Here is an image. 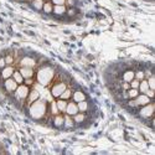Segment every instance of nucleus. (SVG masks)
<instances>
[{"label": "nucleus", "mask_w": 155, "mask_h": 155, "mask_svg": "<svg viewBox=\"0 0 155 155\" xmlns=\"http://www.w3.org/2000/svg\"><path fill=\"white\" fill-rule=\"evenodd\" d=\"M46 103L45 101H35L30 104V113L34 118L36 119H40L45 115V112H46Z\"/></svg>", "instance_id": "f257e3e1"}, {"label": "nucleus", "mask_w": 155, "mask_h": 155, "mask_svg": "<svg viewBox=\"0 0 155 155\" xmlns=\"http://www.w3.org/2000/svg\"><path fill=\"white\" fill-rule=\"evenodd\" d=\"M29 92H30L29 86L21 83V84L18 86L16 91H15L14 93H15V97H16L18 99H20L21 102H24V101H26V98H28V96H29Z\"/></svg>", "instance_id": "f03ea898"}, {"label": "nucleus", "mask_w": 155, "mask_h": 155, "mask_svg": "<svg viewBox=\"0 0 155 155\" xmlns=\"http://www.w3.org/2000/svg\"><path fill=\"white\" fill-rule=\"evenodd\" d=\"M140 115L144 118H153L154 115V104L150 102L145 106H141V109H140Z\"/></svg>", "instance_id": "7ed1b4c3"}, {"label": "nucleus", "mask_w": 155, "mask_h": 155, "mask_svg": "<svg viewBox=\"0 0 155 155\" xmlns=\"http://www.w3.org/2000/svg\"><path fill=\"white\" fill-rule=\"evenodd\" d=\"M66 88H67V83H64V82H58V83H56L52 88H51V93H52L54 97L58 98V97L61 96V93H62Z\"/></svg>", "instance_id": "20e7f679"}, {"label": "nucleus", "mask_w": 155, "mask_h": 155, "mask_svg": "<svg viewBox=\"0 0 155 155\" xmlns=\"http://www.w3.org/2000/svg\"><path fill=\"white\" fill-rule=\"evenodd\" d=\"M18 86H19V84L15 82V80L12 78V77H10V78L5 80V82H4V87H5V89H6V92H9V93H14V92L16 91Z\"/></svg>", "instance_id": "39448f33"}, {"label": "nucleus", "mask_w": 155, "mask_h": 155, "mask_svg": "<svg viewBox=\"0 0 155 155\" xmlns=\"http://www.w3.org/2000/svg\"><path fill=\"white\" fill-rule=\"evenodd\" d=\"M36 66V60L31 56H24L20 61V67H35Z\"/></svg>", "instance_id": "423d86ee"}, {"label": "nucleus", "mask_w": 155, "mask_h": 155, "mask_svg": "<svg viewBox=\"0 0 155 155\" xmlns=\"http://www.w3.org/2000/svg\"><path fill=\"white\" fill-rule=\"evenodd\" d=\"M15 68L12 66H9V64H6V66L4 68H2V72H0V76H2L3 80H8L10 78V77H12V73H14Z\"/></svg>", "instance_id": "0eeeda50"}, {"label": "nucleus", "mask_w": 155, "mask_h": 155, "mask_svg": "<svg viewBox=\"0 0 155 155\" xmlns=\"http://www.w3.org/2000/svg\"><path fill=\"white\" fill-rule=\"evenodd\" d=\"M134 99H135V102H137L138 107L145 106V104H148V103H150V102H151V99H150L147 94H144V93H139V94H138V97H137V98H134Z\"/></svg>", "instance_id": "6e6552de"}, {"label": "nucleus", "mask_w": 155, "mask_h": 155, "mask_svg": "<svg viewBox=\"0 0 155 155\" xmlns=\"http://www.w3.org/2000/svg\"><path fill=\"white\" fill-rule=\"evenodd\" d=\"M80 110H78V107H77V103L76 102H70V103H67V107H66V114H68V115H74L76 113H78Z\"/></svg>", "instance_id": "1a4fd4ad"}, {"label": "nucleus", "mask_w": 155, "mask_h": 155, "mask_svg": "<svg viewBox=\"0 0 155 155\" xmlns=\"http://www.w3.org/2000/svg\"><path fill=\"white\" fill-rule=\"evenodd\" d=\"M20 73L22 74L24 80L25 78H31V77H34V68L32 67H20Z\"/></svg>", "instance_id": "9d476101"}, {"label": "nucleus", "mask_w": 155, "mask_h": 155, "mask_svg": "<svg viewBox=\"0 0 155 155\" xmlns=\"http://www.w3.org/2000/svg\"><path fill=\"white\" fill-rule=\"evenodd\" d=\"M66 11H67L66 5H54V10H52V12H54V14H56V15H58V16H61V15H63V14H66Z\"/></svg>", "instance_id": "9b49d317"}, {"label": "nucleus", "mask_w": 155, "mask_h": 155, "mask_svg": "<svg viewBox=\"0 0 155 155\" xmlns=\"http://www.w3.org/2000/svg\"><path fill=\"white\" fill-rule=\"evenodd\" d=\"M72 98H73V102L78 103L81 101H84L86 99V94L82 92V91H76L72 93Z\"/></svg>", "instance_id": "f8f14e48"}, {"label": "nucleus", "mask_w": 155, "mask_h": 155, "mask_svg": "<svg viewBox=\"0 0 155 155\" xmlns=\"http://www.w3.org/2000/svg\"><path fill=\"white\" fill-rule=\"evenodd\" d=\"M38 98H40V93H38L36 89H34V91H30L29 92V96H28V102H29V104H31L32 102H35V101H37Z\"/></svg>", "instance_id": "ddd939ff"}, {"label": "nucleus", "mask_w": 155, "mask_h": 155, "mask_svg": "<svg viewBox=\"0 0 155 155\" xmlns=\"http://www.w3.org/2000/svg\"><path fill=\"white\" fill-rule=\"evenodd\" d=\"M67 101H64V99H61V98H58L57 101H56V104H57V108H58V110H60V113H64L66 112V107H67Z\"/></svg>", "instance_id": "4468645a"}, {"label": "nucleus", "mask_w": 155, "mask_h": 155, "mask_svg": "<svg viewBox=\"0 0 155 155\" xmlns=\"http://www.w3.org/2000/svg\"><path fill=\"white\" fill-rule=\"evenodd\" d=\"M148 89H149V86H148V81H147V78L141 80V81L139 82V87H138L139 93H145Z\"/></svg>", "instance_id": "2eb2a0df"}, {"label": "nucleus", "mask_w": 155, "mask_h": 155, "mask_svg": "<svg viewBox=\"0 0 155 155\" xmlns=\"http://www.w3.org/2000/svg\"><path fill=\"white\" fill-rule=\"evenodd\" d=\"M63 122H64V115H62V114H56L55 117H54V124L56 125V127H62L63 125Z\"/></svg>", "instance_id": "dca6fc26"}, {"label": "nucleus", "mask_w": 155, "mask_h": 155, "mask_svg": "<svg viewBox=\"0 0 155 155\" xmlns=\"http://www.w3.org/2000/svg\"><path fill=\"white\" fill-rule=\"evenodd\" d=\"M72 119H73L74 123H82L86 119V114L82 113V112H78V113H76L74 115H72Z\"/></svg>", "instance_id": "f3484780"}, {"label": "nucleus", "mask_w": 155, "mask_h": 155, "mask_svg": "<svg viewBox=\"0 0 155 155\" xmlns=\"http://www.w3.org/2000/svg\"><path fill=\"white\" fill-rule=\"evenodd\" d=\"M42 10L45 14H52V10H54V4L51 2H45L44 3V6H42Z\"/></svg>", "instance_id": "a211bd4d"}, {"label": "nucleus", "mask_w": 155, "mask_h": 155, "mask_svg": "<svg viewBox=\"0 0 155 155\" xmlns=\"http://www.w3.org/2000/svg\"><path fill=\"white\" fill-rule=\"evenodd\" d=\"M72 89L71 88H66L64 91L61 93V96L58 97V98H61V99H64V101H68L70 98H72Z\"/></svg>", "instance_id": "6ab92c4d"}, {"label": "nucleus", "mask_w": 155, "mask_h": 155, "mask_svg": "<svg viewBox=\"0 0 155 155\" xmlns=\"http://www.w3.org/2000/svg\"><path fill=\"white\" fill-rule=\"evenodd\" d=\"M133 78H134V71L129 70V71H125L123 73V81L124 82H130Z\"/></svg>", "instance_id": "aec40b11"}, {"label": "nucleus", "mask_w": 155, "mask_h": 155, "mask_svg": "<svg viewBox=\"0 0 155 155\" xmlns=\"http://www.w3.org/2000/svg\"><path fill=\"white\" fill-rule=\"evenodd\" d=\"M12 78L15 80V82L18 83V84H21V83H24V77H22V74L20 73V71H14V73H12Z\"/></svg>", "instance_id": "412c9836"}, {"label": "nucleus", "mask_w": 155, "mask_h": 155, "mask_svg": "<svg viewBox=\"0 0 155 155\" xmlns=\"http://www.w3.org/2000/svg\"><path fill=\"white\" fill-rule=\"evenodd\" d=\"M77 107H78V110H80V112L84 113V112L88 110V103L86 102V99H84V101H81V102L77 103Z\"/></svg>", "instance_id": "4be33fe9"}, {"label": "nucleus", "mask_w": 155, "mask_h": 155, "mask_svg": "<svg viewBox=\"0 0 155 155\" xmlns=\"http://www.w3.org/2000/svg\"><path fill=\"white\" fill-rule=\"evenodd\" d=\"M127 92H128V97H129V99H134V98H137L138 94H139V91H138L137 88H129Z\"/></svg>", "instance_id": "5701e85b"}, {"label": "nucleus", "mask_w": 155, "mask_h": 155, "mask_svg": "<svg viewBox=\"0 0 155 155\" xmlns=\"http://www.w3.org/2000/svg\"><path fill=\"white\" fill-rule=\"evenodd\" d=\"M32 5L36 10H42V6H44V3H45V0H32Z\"/></svg>", "instance_id": "b1692460"}, {"label": "nucleus", "mask_w": 155, "mask_h": 155, "mask_svg": "<svg viewBox=\"0 0 155 155\" xmlns=\"http://www.w3.org/2000/svg\"><path fill=\"white\" fill-rule=\"evenodd\" d=\"M73 124H74V122H73V119H72L71 115H68V114L64 115V122H63V125H66L67 128H70V127H72Z\"/></svg>", "instance_id": "393cba45"}, {"label": "nucleus", "mask_w": 155, "mask_h": 155, "mask_svg": "<svg viewBox=\"0 0 155 155\" xmlns=\"http://www.w3.org/2000/svg\"><path fill=\"white\" fill-rule=\"evenodd\" d=\"M134 78H137L138 81H141L145 78V74H144V71L143 70H139L137 72H134Z\"/></svg>", "instance_id": "a878e982"}, {"label": "nucleus", "mask_w": 155, "mask_h": 155, "mask_svg": "<svg viewBox=\"0 0 155 155\" xmlns=\"http://www.w3.org/2000/svg\"><path fill=\"white\" fill-rule=\"evenodd\" d=\"M50 108H51V114H52V115H56V114L60 113V110H58V108H57V104H56V102H51Z\"/></svg>", "instance_id": "bb28decb"}, {"label": "nucleus", "mask_w": 155, "mask_h": 155, "mask_svg": "<svg viewBox=\"0 0 155 155\" xmlns=\"http://www.w3.org/2000/svg\"><path fill=\"white\" fill-rule=\"evenodd\" d=\"M147 81H148L149 88H150V89H155V77H154V74H151L150 77H148Z\"/></svg>", "instance_id": "cd10ccee"}, {"label": "nucleus", "mask_w": 155, "mask_h": 155, "mask_svg": "<svg viewBox=\"0 0 155 155\" xmlns=\"http://www.w3.org/2000/svg\"><path fill=\"white\" fill-rule=\"evenodd\" d=\"M4 58H5L6 64H9V66H12V63H14V56H12V55H6Z\"/></svg>", "instance_id": "c85d7f7f"}, {"label": "nucleus", "mask_w": 155, "mask_h": 155, "mask_svg": "<svg viewBox=\"0 0 155 155\" xmlns=\"http://www.w3.org/2000/svg\"><path fill=\"white\" fill-rule=\"evenodd\" d=\"M139 82H140V81H138L137 78H133L130 82H129V84H130V88H137V89H138V87H139Z\"/></svg>", "instance_id": "c756f323"}, {"label": "nucleus", "mask_w": 155, "mask_h": 155, "mask_svg": "<svg viewBox=\"0 0 155 155\" xmlns=\"http://www.w3.org/2000/svg\"><path fill=\"white\" fill-rule=\"evenodd\" d=\"M51 3H52L54 5H64L66 0H51Z\"/></svg>", "instance_id": "7c9ffc66"}, {"label": "nucleus", "mask_w": 155, "mask_h": 155, "mask_svg": "<svg viewBox=\"0 0 155 155\" xmlns=\"http://www.w3.org/2000/svg\"><path fill=\"white\" fill-rule=\"evenodd\" d=\"M128 107H130V108H137L138 104H137L135 99H130V101H129V102H128Z\"/></svg>", "instance_id": "2f4dec72"}, {"label": "nucleus", "mask_w": 155, "mask_h": 155, "mask_svg": "<svg viewBox=\"0 0 155 155\" xmlns=\"http://www.w3.org/2000/svg\"><path fill=\"white\" fill-rule=\"evenodd\" d=\"M144 94H147V96H148L150 99H153V98H154V89H150V88H149V89H148V91H147Z\"/></svg>", "instance_id": "473e14b6"}, {"label": "nucleus", "mask_w": 155, "mask_h": 155, "mask_svg": "<svg viewBox=\"0 0 155 155\" xmlns=\"http://www.w3.org/2000/svg\"><path fill=\"white\" fill-rule=\"evenodd\" d=\"M24 83L26 84V86H31L34 83V77H31V78H25L24 80Z\"/></svg>", "instance_id": "72a5a7b5"}, {"label": "nucleus", "mask_w": 155, "mask_h": 155, "mask_svg": "<svg viewBox=\"0 0 155 155\" xmlns=\"http://www.w3.org/2000/svg\"><path fill=\"white\" fill-rule=\"evenodd\" d=\"M129 88H130V84H129V82H123L122 83V89H123V91H128Z\"/></svg>", "instance_id": "f704fd0d"}, {"label": "nucleus", "mask_w": 155, "mask_h": 155, "mask_svg": "<svg viewBox=\"0 0 155 155\" xmlns=\"http://www.w3.org/2000/svg\"><path fill=\"white\" fill-rule=\"evenodd\" d=\"M66 12H67V15H68V16H74V15H76V10H74L73 8L68 9V10L66 11Z\"/></svg>", "instance_id": "c9c22d12"}, {"label": "nucleus", "mask_w": 155, "mask_h": 155, "mask_svg": "<svg viewBox=\"0 0 155 155\" xmlns=\"http://www.w3.org/2000/svg\"><path fill=\"white\" fill-rule=\"evenodd\" d=\"M64 5H67V6H70V8H73V5H74V0H66Z\"/></svg>", "instance_id": "e433bc0d"}, {"label": "nucleus", "mask_w": 155, "mask_h": 155, "mask_svg": "<svg viewBox=\"0 0 155 155\" xmlns=\"http://www.w3.org/2000/svg\"><path fill=\"white\" fill-rule=\"evenodd\" d=\"M6 66V62H5V58L4 57H2L0 58V68H4Z\"/></svg>", "instance_id": "4c0bfd02"}, {"label": "nucleus", "mask_w": 155, "mask_h": 155, "mask_svg": "<svg viewBox=\"0 0 155 155\" xmlns=\"http://www.w3.org/2000/svg\"><path fill=\"white\" fill-rule=\"evenodd\" d=\"M45 2H51V0H45Z\"/></svg>", "instance_id": "58836bf2"}, {"label": "nucleus", "mask_w": 155, "mask_h": 155, "mask_svg": "<svg viewBox=\"0 0 155 155\" xmlns=\"http://www.w3.org/2000/svg\"><path fill=\"white\" fill-rule=\"evenodd\" d=\"M29 2H32V0H29Z\"/></svg>", "instance_id": "ea45409f"}]
</instances>
